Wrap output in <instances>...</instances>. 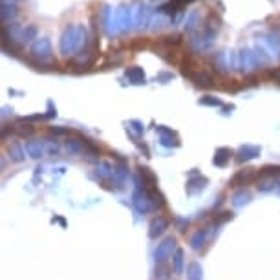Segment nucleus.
<instances>
[{"label":"nucleus","instance_id":"1","mask_svg":"<svg viewBox=\"0 0 280 280\" xmlns=\"http://www.w3.org/2000/svg\"><path fill=\"white\" fill-rule=\"evenodd\" d=\"M88 46V33L84 26H66L61 35L59 49L63 55H71Z\"/></svg>","mask_w":280,"mask_h":280},{"label":"nucleus","instance_id":"2","mask_svg":"<svg viewBox=\"0 0 280 280\" xmlns=\"http://www.w3.org/2000/svg\"><path fill=\"white\" fill-rule=\"evenodd\" d=\"M29 57H31L33 61H37L39 66L44 63H51L53 51H51V42H49V39H46V37L37 39V41L31 44V48H29Z\"/></svg>","mask_w":280,"mask_h":280},{"label":"nucleus","instance_id":"3","mask_svg":"<svg viewBox=\"0 0 280 280\" xmlns=\"http://www.w3.org/2000/svg\"><path fill=\"white\" fill-rule=\"evenodd\" d=\"M132 202H134V207L140 210V212H148V210H152V209H158L156 207V203L152 202V198H150V194H148L147 190L143 189H138V190H134V196H132Z\"/></svg>","mask_w":280,"mask_h":280},{"label":"nucleus","instance_id":"4","mask_svg":"<svg viewBox=\"0 0 280 280\" xmlns=\"http://www.w3.org/2000/svg\"><path fill=\"white\" fill-rule=\"evenodd\" d=\"M185 77H189L190 81L196 84V86H200V88H212V86L216 84V77L207 70H194V71H190V73H187Z\"/></svg>","mask_w":280,"mask_h":280},{"label":"nucleus","instance_id":"5","mask_svg":"<svg viewBox=\"0 0 280 280\" xmlns=\"http://www.w3.org/2000/svg\"><path fill=\"white\" fill-rule=\"evenodd\" d=\"M116 24H117V29L119 31H128L132 28L134 22V11L128 6H119L117 11H116Z\"/></svg>","mask_w":280,"mask_h":280},{"label":"nucleus","instance_id":"6","mask_svg":"<svg viewBox=\"0 0 280 280\" xmlns=\"http://www.w3.org/2000/svg\"><path fill=\"white\" fill-rule=\"evenodd\" d=\"M174 251H176V240L172 238V236H168V238L163 240V242L158 245V249H156L154 253L156 262H158V264H163L165 260L170 258V257L174 255Z\"/></svg>","mask_w":280,"mask_h":280},{"label":"nucleus","instance_id":"7","mask_svg":"<svg viewBox=\"0 0 280 280\" xmlns=\"http://www.w3.org/2000/svg\"><path fill=\"white\" fill-rule=\"evenodd\" d=\"M168 224H170V220L165 216L152 218V222L148 225V236H150V238H158V236H161V234L168 229Z\"/></svg>","mask_w":280,"mask_h":280},{"label":"nucleus","instance_id":"8","mask_svg":"<svg viewBox=\"0 0 280 280\" xmlns=\"http://www.w3.org/2000/svg\"><path fill=\"white\" fill-rule=\"evenodd\" d=\"M26 152L29 158L33 160H41L46 154V141L41 140H33V141H26Z\"/></svg>","mask_w":280,"mask_h":280},{"label":"nucleus","instance_id":"9","mask_svg":"<svg viewBox=\"0 0 280 280\" xmlns=\"http://www.w3.org/2000/svg\"><path fill=\"white\" fill-rule=\"evenodd\" d=\"M148 19H150V9H148L145 4H140L138 9H134V22H136V26H138V28L147 26Z\"/></svg>","mask_w":280,"mask_h":280},{"label":"nucleus","instance_id":"10","mask_svg":"<svg viewBox=\"0 0 280 280\" xmlns=\"http://www.w3.org/2000/svg\"><path fill=\"white\" fill-rule=\"evenodd\" d=\"M7 154H9V160L15 161V163H22L24 161V148L19 141H13V143H9L7 145Z\"/></svg>","mask_w":280,"mask_h":280},{"label":"nucleus","instance_id":"11","mask_svg":"<svg viewBox=\"0 0 280 280\" xmlns=\"http://www.w3.org/2000/svg\"><path fill=\"white\" fill-rule=\"evenodd\" d=\"M255 178V172L251 168H245V170H240L234 174V178L231 180V187H240V185H247Z\"/></svg>","mask_w":280,"mask_h":280},{"label":"nucleus","instance_id":"12","mask_svg":"<svg viewBox=\"0 0 280 280\" xmlns=\"http://www.w3.org/2000/svg\"><path fill=\"white\" fill-rule=\"evenodd\" d=\"M257 156H260V148L258 147H251V145H245L238 150V154H236V160L242 163V161H249V160H255Z\"/></svg>","mask_w":280,"mask_h":280},{"label":"nucleus","instance_id":"13","mask_svg":"<svg viewBox=\"0 0 280 280\" xmlns=\"http://www.w3.org/2000/svg\"><path fill=\"white\" fill-rule=\"evenodd\" d=\"M64 147H66V150H68L71 156L83 154L84 152V141L79 140V138H68L66 143H64Z\"/></svg>","mask_w":280,"mask_h":280},{"label":"nucleus","instance_id":"14","mask_svg":"<svg viewBox=\"0 0 280 280\" xmlns=\"http://www.w3.org/2000/svg\"><path fill=\"white\" fill-rule=\"evenodd\" d=\"M140 176L143 178V189H154L156 187V176L154 172H150V168L147 167H140Z\"/></svg>","mask_w":280,"mask_h":280},{"label":"nucleus","instance_id":"15","mask_svg":"<svg viewBox=\"0 0 280 280\" xmlns=\"http://www.w3.org/2000/svg\"><path fill=\"white\" fill-rule=\"evenodd\" d=\"M231 156H233V150H229V148H218L212 163L218 165V167H225V165H227V161L231 160Z\"/></svg>","mask_w":280,"mask_h":280},{"label":"nucleus","instance_id":"16","mask_svg":"<svg viewBox=\"0 0 280 280\" xmlns=\"http://www.w3.org/2000/svg\"><path fill=\"white\" fill-rule=\"evenodd\" d=\"M126 77L130 79L134 84H143L145 83V71L140 66H132V68L126 70Z\"/></svg>","mask_w":280,"mask_h":280},{"label":"nucleus","instance_id":"17","mask_svg":"<svg viewBox=\"0 0 280 280\" xmlns=\"http://www.w3.org/2000/svg\"><path fill=\"white\" fill-rule=\"evenodd\" d=\"M231 200H233V205H234V207H242V205H245V203L251 200V192L245 189H240L233 194Z\"/></svg>","mask_w":280,"mask_h":280},{"label":"nucleus","instance_id":"18","mask_svg":"<svg viewBox=\"0 0 280 280\" xmlns=\"http://www.w3.org/2000/svg\"><path fill=\"white\" fill-rule=\"evenodd\" d=\"M207 240V229H198L196 233H192L190 236V247L192 249H200Z\"/></svg>","mask_w":280,"mask_h":280},{"label":"nucleus","instance_id":"19","mask_svg":"<svg viewBox=\"0 0 280 280\" xmlns=\"http://www.w3.org/2000/svg\"><path fill=\"white\" fill-rule=\"evenodd\" d=\"M182 42H183L182 35H178V33L160 37V46H165V48H176V46H180Z\"/></svg>","mask_w":280,"mask_h":280},{"label":"nucleus","instance_id":"20","mask_svg":"<svg viewBox=\"0 0 280 280\" xmlns=\"http://www.w3.org/2000/svg\"><path fill=\"white\" fill-rule=\"evenodd\" d=\"M203 279V269L198 262H190L187 266V280H202Z\"/></svg>","mask_w":280,"mask_h":280},{"label":"nucleus","instance_id":"21","mask_svg":"<svg viewBox=\"0 0 280 280\" xmlns=\"http://www.w3.org/2000/svg\"><path fill=\"white\" fill-rule=\"evenodd\" d=\"M114 168L108 161H99L97 167H95V172H97L99 178H110V176H114Z\"/></svg>","mask_w":280,"mask_h":280},{"label":"nucleus","instance_id":"22","mask_svg":"<svg viewBox=\"0 0 280 280\" xmlns=\"http://www.w3.org/2000/svg\"><path fill=\"white\" fill-rule=\"evenodd\" d=\"M172 271L176 275L183 273V249H176L172 255Z\"/></svg>","mask_w":280,"mask_h":280},{"label":"nucleus","instance_id":"23","mask_svg":"<svg viewBox=\"0 0 280 280\" xmlns=\"http://www.w3.org/2000/svg\"><path fill=\"white\" fill-rule=\"evenodd\" d=\"M15 132L19 134V136H22V138H28V136H31V134L35 132V128L29 125V123H26V121L22 119V121H19V123L15 125Z\"/></svg>","mask_w":280,"mask_h":280},{"label":"nucleus","instance_id":"24","mask_svg":"<svg viewBox=\"0 0 280 280\" xmlns=\"http://www.w3.org/2000/svg\"><path fill=\"white\" fill-rule=\"evenodd\" d=\"M35 37H37V26L29 24V26H26V28H22V37H21V41H22V42L33 41Z\"/></svg>","mask_w":280,"mask_h":280},{"label":"nucleus","instance_id":"25","mask_svg":"<svg viewBox=\"0 0 280 280\" xmlns=\"http://www.w3.org/2000/svg\"><path fill=\"white\" fill-rule=\"evenodd\" d=\"M17 17V7L15 6H2V9H0V19L4 22L11 21V19H15Z\"/></svg>","mask_w":280,"mask_h":280},{"label":"nucleus","instance_id":"26","mask_svg":"<svg viewBox=\"0 0 280 280\" xmlns=\"http://www.w3.org/2000/svg\"><path fill=\"white\" fill-rule=\"evenodd\" d=\"M161 145L163 147H178L180 145V141L174 138V132L170 130L168 134H161Z\"/></svg>","mask_w":280,"mask_h":280},{"label":"nucleus","instance_id":"27","mask_svg":"<svg viewBox=\"0 0 280 280\" xmlns=\"http://www.w3.org/2000/svg\"><path fill=\"white\" fill-rule=\"evenodd\" d=\"M275 185H277V182H275V178H264L262 182H258V190L260 192H269V190L275 189Z\"/></svg>","mask_w":280,"mask_h":280},{"label":"nucleus","instance_id":"28","mask_svg":"<svg viewBox=\"0 0 280 280\" xmlns=\"http://www.w3.org/2000/svg\"><path fill=\"white\" fill-rule=\"evenodd\" d=\"M205 183H207V178H192L189 182V192H194V190H198V189H203L205 187Z\"/></svg>","mask_w":280,"mask_h":280},{"label":"nucleus","instance_id":"29","mask_svg":"<svg viewBox=\"0 0 280 280\" xmlns=\"http://www.w3.org/2000/svg\"><path fill=\"white\" fill-rule=\"evenodd\" d=\"M126 176H128V170H126L125 165H117V167L114 168V176H112V178H116L117 182H123Z\"/></svg>","mask_w":280,"mask_h":280},{"label":"nucleus","instance_id":"30","mask_svg":"<svg viewBox=\"0 0 280 280\" xmlns=\"http://www.w3.org/2000/svg\"><path fill=\"white\" fill-rule=\"evenodd\" d=\"M84 141V152H88V154H93V156H99L101 154V150H99L90 140H83Z\"/></svg>","mask_w":280,"mask_h":280},{"label":"nucleus","instance_id":"31","mask_svg":"<svg viewBox=\"0 0 280 280\" xmlns=\"http://www.w3.org/2000/svg\"><path fill=\"white\" fill-rule=\"evenodd\" d=\"M200 103L202 105H209V106H222V101L216 97H210V95H207V97L200 99Z\"/></svg>","mask_w":280,"mask_h":280},{"label":"nucleus","instance_id":"32","mask_svg":"<svg viewBox=\"0 0 280 280\" xmlns=\"http://www.w3.org/2000/svg\"><path fill=\"white\" fill-rule=\"evenodd\" d=\"M59 145H57V141H46V152H49V154L57 156L59 154Z\"/></svg>","mask_w":280,"mask_h":280},{"label":"nucleus","instance_id":"33","mask_svg":"<svg viewBox=\"0 0 280 280\" xmlns=\"http://www.w3.org/2000/svg\"><path fill=\"white\" fill-rule=\"evenodd\" d=\"M233 218V212H229V210H225V212H220L216 218H214V222L216 224H224V222H227V220H231Z\"/></svg>","mask_w":280,"mask_h":280},{"label":"nucleus","instance_id":"34","mask_svg":"<svg viewBox=\"0 0 280 280\" xmlns=\"http://www.w3.org/2000/svg\"><path fill=\"white\" fill-rule=\"evenodd\" d=\"M196 21H198V13H190L189 17H187V29H194L196 28Z\"/></svg>","mask_w":280,"mask_h":280},{"label":"nucleus","instance_id":"35","mask_svg":"<svg viewBox=\"0 0 280 280\" xmlns=\"http://www.w3.org/2000/svg\"><path fill=\"white\" fill-rule=\"evenodd\" d=\"M267 75L271 79H275L277 83H280V70H271V71H267Z\"/></svg>","mask_w":280,"mask_h":280},{"label":"nucleus","instance_id":"36","mask_svg":"<svg viewBox=\"0 0 280 280\" xmlns=\"http://www.w3.org/2000/svg\"><path fill=\"white\" fill-rule=\"evenodd\" d=\"M15 128H13V125H6L4 128H2V138H7V134L9 132H13Z\"/></svg>","mask_w":280,"mask_h":280},{"label":"nucleus","instance_id":"37","mask_svg":"<svg viewBox=\"0 0 280 280\" xmlns=\"http://www.w3.org/2000/svg\"><path fill=\"white\" fill-rule=\"evenodd\" d=\"M51 134H55V136H64V134H68V130L66 128H51Z\"/></svg>","mask_w":280,"mask_h":280},{"label":"nucleus","instance_id":"38","mask_svg":"<svg viewBox=\"0 0 280 280\" xmlns=\"http://www.w3.org/2000/svg\"><path fill=\"white\" fill-rule=\"evenodd\" d=\"M178 225H180V231H185V227L189 225V220H176Z\"/></svg>","mask_w":280,"mask_h":280},{"label":"nucleus","instance_id":"39","mask_svg":"<svg viewBox=\"0 0 280 280\" xmlns=\"http://www.w3.org/2000/svg\"><path fill=\"white\" fill-rule=\"evenodd\" d=\"M130 125L134 126V130H138V132H143V126H141V123H138V121H130Z\"/></svg>","mask_w":280,"mask_h":280},{"label":"nucleus","instance_id":"40","mask_svg":"<svg viewBox=\"0 0 280 280\" xmlns=\"http://www.w3.org/2000/svg\"><path fill=\"white\" fill-rule=\"evenodd\" d=\"M156 277H158V279H165V277H167L165 267H160V271H156Z\"/></svg>","mask_w":280,"mask_h":280},{"label":"nucleus","instance_id":"41","mask_svg":"<svg viewBox=\"0 0 280 280\" xmlns=\"http://www.w3.org/2000/svg\"><path fill=\"white\" fill-rule=\"evenodd\" d=\"M0 4H2V6H15L17 0H0Z\"/></svg>","mask_w":280,"mask_h":280},{"label":"nucleus","instance_id":"42","mask_svg":"<svg viewBox=\"0 0 280 280\" xmlns=\"http://www.w3.org/2000/svg\"><path fill=\"white\" fill-rule=\"evenodd\" d=\"M174 2H178L180 6H183V4H189V2H194V0H174Z\"/></svg>","mask_w":280,"mask_h":280}]
</instances>
